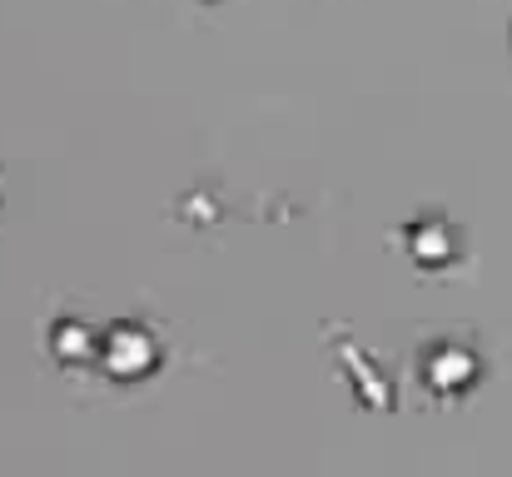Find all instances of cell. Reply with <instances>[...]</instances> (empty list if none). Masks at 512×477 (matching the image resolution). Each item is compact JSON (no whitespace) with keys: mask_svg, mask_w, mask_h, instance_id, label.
<instances>
[{"mask_svg":"<svg viewBox=\"0 0 512 477\" xmlns=\"http://www.w3.org/2000/svg\"><path fill=\"white\" fill-rule=\"evenodd\" d=\"M50 348L60 353V363H90V358H100V348H95V338L75 323V318H65L55 333H50Z\"/></svg>","mask_w":512,"mask_h":477,"instance_id":"3957f363","label":"cell"},{"mask_svg":"<svg viewBox=\"0 0 512 477\" xmlns=\"http://www.w3.org/2000/svg\"><path fill=\"white\" fill-rule=\"evenodd\" d=\"M100 363H105L110 378H145V373H155V363H160V343L150 338V328L120 323V328H110V338L100 343Z\"/></svg>","mask_w":512,"mask_h":477,"instance_id":"6da1fadb","label":"cell"},{"mask_svg":"<svg viewBox=\"0 0 512 477\" xmlns=\"http://www.w3.org/2000/svg\"><path fill=\"white\" fill-rule=\"evenodd\" d=\"M423 378H428V388H438V393H458V388L473 383V358H468L463 348H433L428 363H423Z\"/></svg>","mask_w":512,"mask_h":477,"instance_id":"7a4b0ae2","label":"cell"},{"mask_svg":"<svg viewBox=\"0 0 512 477\" xmlns=\"http://www.w3.org/2000/svg\"><path fill=\"white\" fill-rule=\"evenodd\" d=\"M408 254H413L418 264H443V259L453 254V239H448V229H438V224H418V229H408Z\"/></svg>","mask_w":512,"mask_h":477,"instance_id":"277c9868","label":"cell"}]
</instances>
